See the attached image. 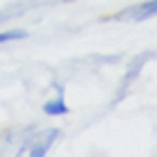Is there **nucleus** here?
<instances>
[{
	"label": "nucleus",
	"instance_id": "nucleus-3",
	"mask_svg": "<svg viewBox=\"0 0 157 157\" xmlns=\"http://www.w3.org/2000/svg\"><path fill=\"white\" fill-rule=\"evenodd\" d=\"M25 32L23 30H12V32H0V43H7V41H16V39H23Z\"/></svg>",
	"mask_w": 157,
	"mask_h": 157
},
{
	"label": "nucleus",
	"instance_id": "nucleus-2",
	"mask_svg": "<svg viewBox=\"0 0 157 157\" xmlns=\"http://www.w3.org/2000/svg\"><path fill=\"white\" fill-rule=\"evenodd\" d=\"M68 105H66V100H64V96H62V89H59V96H55V98H50L43 105V114H48V116H64V114H68Z\"/></svg>",
	"mask_w": 157,
	"mask_h": 157
},
{
	"label": "nucleus",
	"instance_id": "nucleus-1",
	"mask_svg": "<svg viewBox=\"0 0 157 157\" xmlns=\"http://www.w3.org/2000/svg\"><path fill=\"white\" fill-rule=\"evenodd\" d=\"M57 134H59V130H48V132H43V139H41V137H36V141L28 148V153H30V155H34V157L46 155V153H48V148L55 144Z\"/></svg>",
	"mask_w": 157,
	"mask_h": 157
}]
</instances>
